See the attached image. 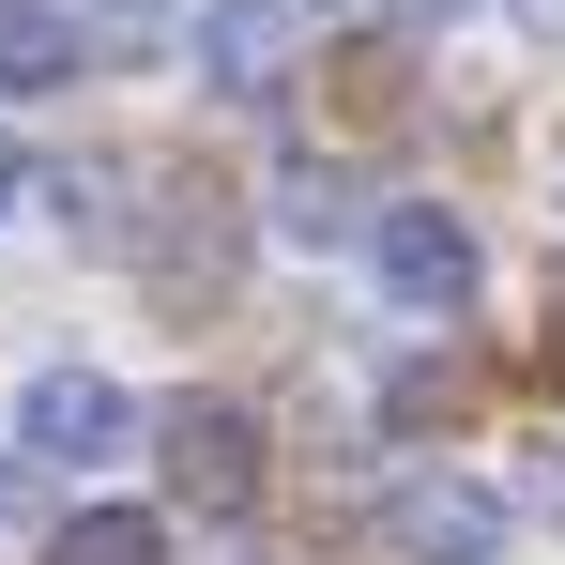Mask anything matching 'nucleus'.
I'll list each match as a JSON object with an SVG mask.
<instances>
[{
    "instance_id": "1",
    "label": "nucleus",
    "mask_w": 565,
    "mask_h": 565,
    "mask_svg": "<svg viewBox=\"0 0 565 565\" xmlns=\"http://www.w3.org/2000/svg\"><path fill=\"white\" fill-rule=\"evenodd\" d=\"M122 444H138V397H122L107 367H46L31 397H15V459H46V473H107Z\"/></svg>"
},
{
    "instance_id": "2",
    "label": "nucleus",
    "mask_w": 565,
    "mask_h": 565,
    "mask_svg": "<svg viewBox=\"0 0 565 565\" xmlns=\"http://www.w3.org/2000/svg\"><path fill=\"white\" fill-rule=\"evenodd\" d=\"M367 260H382V290H397L413 321H459L473 306V230L444 199H367Z\"/></svg>"
},
{
    "instance_id": "3",
    "label": "nucleus",
    "mask_w": 565,
    "mask_h": 565,
    "mask_svg": "<svg viewBox=\"0 0 565 565\" xmlns=\"http://www.w3.org/2000/svg\"><path fill=\"white\" fill-rule=\"evenodd\" d=\"M153 459H169V504H199V520H245V504H260V413L184 397V413L153 428Z\"/></svg>"
},
{
    "instance_id": "4",
    "label": "nucleus",
    "mask_w": 565,
    "mask_h": 565,
    "mask_svg": "<svg viewBox=\"0 0 565 565\" xmlns=\"http://www.w3.org/2000/svg\"><path fill=\"white\" fill-rule=\"evenodd\" d=\"M184 46H199V77H214L230 107H260L290 62H306V0H199Z\"/></svg>"
},
{
    "instance_id": "5",
    "label": "nucleus",
    "mask_w": 565,
    "mask_h": 565,
    "mask_svg": "<svg viewBox=\"0 0 565 565\" xmlns=\"http://www.w3.org/2000/svg\"><path fill=\"white\" fill-rule=\"evenodd\" d=\"M382 535H397V565H504V489H473V473H413V489L382 504Z\"/></svg>"
},
{
    "instance_id": "6",
    "label": "nucleus",
    "mask_w": 565,
    "mask_h": 565,
    "mask_svg": "<svg viewBox=\"0 0 565 565\" xmlns=\"http://www.w3.org/2000/svg\"><path fill=\"white\" fill-rule=\"evenodd\" d=\"M77 62H93V31H77L62 0H0V107L77 93Z\"/></svg>"
},
{
    "instance_id": "7",
    "label": "nucleus",
    "mask_w": 565,
    "mask_h": 565,
    "mask_svg": "<svg viewBox=\"0 0 565 565\" xmlns=\"http://www.w3.org/2000/svg\"><path fill=\"white\" fill-rule=\"evenodd\" d=\"M46 565H169V520H153V504H77V520L46 535Z\"/></svg>"
},
{
    "instance_id": "8",
    "label": "nucleus",
    "mask_w": 565,
    "mask_h": 565,
    "mask_svg": "<svg viewBox=\"0 0 565 565\" xmlns=\"http://www.w3.org/2000/svg\"><path fill=\"white\" fill-rule=\"evenodd\" d=\"M276 230H290V245H367V184H352V169H290Z\"/></svg>"
},
{
    "instance_id": "9",
    "label": "nucleus",
    "mask_w": 565,
    "mask_h": 565,
    "mask_svg": "<svg viewBox=\"0 0 565 565\" xmlns=\"http://www.w3.org/2000/svg\"><path fill=\"white\" fill-rule=\"evenodd\" d=\"M520 504H535V520H565V444H535V459H520Z\"/></svg>"
},
{
    "instance_id": "10",
    "label": "nucleus",
    "mask_w": 565,
    "mask_h": 565,
    "mask_svg": "<svg viewBox=\"0 0 565 565\" xmlns=\"http://www.w3.org/2000/svg\"><path fill=\"white\" fill-rule=\"evenodd\" d=\"M15 473H31V459H15V444H0V520H15Z\"/></svg>"
},
{
    "instance_id": "11",
    "label": "nucleus",
    "mask_w": 565,
    "mask_h": 565,
    "mask_svg": "<svg viewBox=\"0 0 565 565\" xmlns=\"http://www.w3.org/2000/svg\"><path fill=\"white\" fill-rule=\"evenodd\" d=\"M0 214H15V169H0Z\"/></svg>"
}]
</instances>
